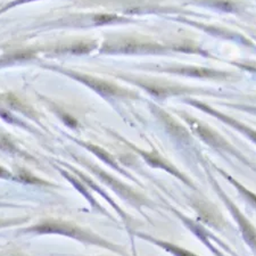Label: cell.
Returning a JSON list of instances; mask_svg holds the SVG:
<instances>
[{"label": "cell", "mask_w": 256, "mask_h": 256, "mask_svg": "<svg viewBox=\"0 0 256 256\" xmlns=\"http://www.w3.org/2000/svg\"><path fill=\"white\" fill-rule=\"evenodd\" d=\"M64 73L72 77L73 79H76L77 81H80L85 85H88L89 88H91L94 91L100 94H105V96H128V93L124 90L109 84L107 81L100 80V79L88 76V74L72 72V71H64Z\"/></svg>", "instance_id": "obj_5"}, {"label": "cell", "mask_w": 256, "mask_h": 256, "mask_svg": "<svg viewBox=\"0 0 256 256\" xmlns=\"http://www.w3.org/2000/svg\"><path fill=\"white\" fill-rule=\"evenodd\" d=\"M119 19H121V18L119 16H116V15L98 14L93 17V22L98 25H102V24H108V23L116 22V21H119Z\"/></svg>", "instance_id": "obj_19"}, {"label": "cell", "mask_w": 256, "mask_h": 256, "mask_svg": "<svg viewBox=\"0 0 256 256\" xmlns=\"http://www.w3.org/2000/svg\"><path fill=\"white\" fill-rule=\"evenodd\" d=\"M194 208L203 224H206V226L216 230H222L227 226L221 213L215 207L212 206V205L197 203L194 205Z\"/></svg>", "instance_id": "obj_6"}, {"label": "cell", "mask_w": 256, "mask_h": 256, "mask_svg": "<svg viewBox=\"0 0 256 256\" xmlns=\"http://www.w3.org/2000/svg\"><path fill=\"white\" fill-rule=\"evenodd\" d=\"M27 218H16V219H0V228H6L16 226V224L24 223Z\"/></svg>", "instance_id": "obj_20"}, {"label": "cell", "mask_w": 256, "mask_h": 256, "mask_svg": "<svg viewBox=\"0 0 256 256\" xmlns=\"http://www.w3.org/2000/svg\"><path fill=\"white\" fill-rule=\"evenodd\" d=\"M136 235L137 237H139L144 240H147V242L154 244V245H156L157 247L162 248V250L168 252V253L171 254L172 256H199L198 254L194 253V252H190L189 250H187V248L181 247L179 245H176V244L167 242V240L155 238L151 235H146V234H143V232H136Z\"/></svg>", "instance_id": "obj_9"}, {"label": "cell", "mask_w": 256, "mask_h": 256, "mask_svg": "<svg viewBox=\"0 0 256 256\" xmlns=\"http://www.w3.org/2000/svg\"><path fill=\"white\" fill-rule=\"evenodd\" d=\"M171 210H172L173 213H174L181 220V222H182L184 226H186L188 229L190 230L192 234H194L196 237L198 238L200 242H202L204 245L212 252V253L215 254L216 256H224L221 253V251H220V248L214 246V244H219L220 246L226 248V250H228V248L221 242V240L215 237V236L213 235V232H212L211 230L206 229L203 223L196 221V220H192L190 218H188V216L182 214L178 210H175V208H171Z\"/></svg>", "instance_id": "obj_4"}, {"label": "cell", "mask_w": 256, "mask_h": 256, "mask_svg": "<svg viewBox=\"0 0 256 256\" xmlns=\"http://www.w3.org/2000/svg\"><path fill=\"white\" fill-rule=\"evenodd\" d=\"M14 180L19 181V182L25 184H38V186H51L49 182L42 180L38 176H35L32 173L29 172L25 169H17L16 174L14 176Z\"/></svg>", "instance_id": "obj_14"}, {"label": "cell", "mask_w": 256, "mask_h": 256, "mask_svg": "<svg viewBox=\"0 0 256 256\" xmlns=\"http://www.w3.org/2000/svg\"><path fill=\"white\" fill-rule=\"evenodd\" d=\"M92 48H93L92 43L81 42V43H77V45L68 47V48H65V51H68V53H71V54L82 55V54H88Z\"/></svg>", "instance_id": "obj_18"}, {"label": "cell", "mask_w": 256, "mask_h": 256, "mask_svg": "<svg viewBox=\"0 0 256 256\" xmlns=\"http://www.w3.org/2000/svg\"><path fill=\"white\" fill-rule=\"evenodd\" d=\"M0 149L6 153H9L11 155H16V154H19L21 155L22 152L14 145L13 141H11L8 137L0 135Z\"/></svg>", "instance_id": "obj_17"}, {"label": "cell", "mask_w": 256, "mask_h": 256, "mask_svg": "<svg viewBox=\"0 0 256 256\" xmlns=\"http://www.w3.org/2000/svg\"><path fill=\"white\" fill-rule=\"evenodd\" d=\"M189 123L191 124L194 131L200 137V139H203L205 143L212 146V147L222 149V151H227L229 153H236L235 149L230 146V144H228L221 136H219L218 133L213 131V130L204 127V125L199 123H192L191 121H189Z\"/></svg>", "instance_id": "obj_7"}, {"label": "cell", "mask_w": 256, "mask_h": 256, "mask_svg": "<svg viewBox=\"0 0 256 256\" xmlns=\"http://www.w3.org/2000/svg\"><path fill=\"white\" fill-rule=\"evenodd\" d=\"M73 171H74V173H77V174L79 175V178H80V180L82 181V182L85 183L86 186L91 187L92 190L98 191V194H100V195L104 196V198H105L106 200H107V202H108L109 204H111L114 208H115L117 213H120L121 218H122V220H123V221L125 222V224H127V226H130V222H131V219H130V216H129L127 213H125V212L122 211V208H121V207L119 206V205H117L115 202H114V200L111 198V197H109L107 194H106V192H105L104 190H102L101 188L98 187L96 183L92 182L91 179H89L88 176H85V175L84 174V173H81L80 171H78V170H73Z\"/></svg>", "instance_id": "obj_11"}, {"label": "cell", "mask_w": 256, "mask_h": 256, "mask_svg": "<svg viewBox=\"0 0 256 256\" xmlns=\"http://www.w3.org/2000/svg\"><path fill=\"white\" fill-rule=\"evenodd\" d=\"M78 160L80 161V162H82V164L85 165V168L91 171L98 179H100L105 184H107L108 187H111L114 192H116V194L121 196L124 200H127L128 203L131 204L132 206H135L136 208H138V210H140L143 206L152 207V204L149 203L148 199H146L143 195L138 194V192L133 190L131 187L127 186V184L122 182V181L117 180L115 176L108 174L107 172L101 170L99 167L91 164L86 160L80 159V157H78Z\"/></svg>", "instance_id": "obj_2"}, {"label": "cell", "mask_w": 256, "mask_h": 256, "mask_svg": "<svg viewBox=\"0 0 256 256\" xmlns=\"http://www.w3.org/2000/svg\"><path fill=\"white\" fill-rule=\"evenodd\" d=\"M210 112L213 113L214 115H219L220 117H221V119H224V121L228 122V123H230L231 125H234V127L237 128L240 132L245 133V135H246L248 138H250V139H251L252 141H254V143L256 144V131H255V130L248 128V127H246V125L240 124V123H238L237 121H235V120H232V119H228V117H224L223 115H220V114L215 113L214 111H210Z\"/></svg>", "instance_id": "obj_16"}, {"label": "cell", "mask_w": 256, "mask_h": 256, "mask_svg": "<svg viewBox=\"0 0 256 256\" xmlns=\"http://www.w3.org/2000/svg\"><path fill=\"white\" fill-rule=\"evenodd\" d=\"M213 183L216 191H218L219 197L221 198L223 204L226 205V207L228 208V211H229V213L231 214L232 219L235 220L236 224H237L244 242L246 243V245H248V247L251 248L252 252L256 255V228L254 227V224L250 221V219H248L242 211L239 210L237 205H236L229 198V197L224 194V191H222L221 189L218 187V184H216L215 181H213Z\"/></svg>", "instance_id": "obj_3"}, {"label": "cell", "mask_w": 256, "mask_h": 256, "mask_svg": "<svg viewBox=\"0 0 256 256\" xmlns=\"http://www.w3.org/2000/svg\"><path fill=\"white\" fill-rule=\"evenodd\" d=\"M53 256H71V255H53Z\"/></svg>", "instance_id": "obj_25"}, {"label": "cell", "mask_w": 256, "mask_h": 256, "mask_svg": "<svg viewBox=\"0 0 256 256\" xmlns=\"http://www.w3.org/2000/svg\"><path fill=\"white\" fill-rule=\"evenodd\" d=\"M21 234H30V235H58L65 236V237L76 239L78 242L85 245H93L98 246L105 250H108L113 253L119 254L121 256H128L122 246L116 245V244L108 242L107 239L100 237L93 232H90L84 228L77 226V224L62 221V220L55 219H47L37 224H33L24 230L19 231Z\"/></svg>", "instance_id": "obj_1"}, {"label": "cell", "mask_w": 256, "mask_h": 256, "mask_svg": "<svg viewBox=\"0 0 256 256\" xmlns=\"http://www.w3.org/2000/svg\"><path fill=\"white\" fill-rule=\"evenodd\" d=\"M63 119H64V122L66 124L69 125L70 128H77V125H78V122L73 119V117H71V116H69V115H63Z\"/></svg>", "instance_id": "obj_21"}, {"label": "cell", "mask_w": 256, "mask_h": 256, "mask_svg": "<svg viewBox=\"0 0 256 256\" xmlns=\"http://www.w3.org/2000/svg\"><path fill=\"white\" fill-rule=\"evenodd\" d=\"M0 178L9 180V179H14V176L11 175V173L7 171L6 169H3V168L0 167Z\"/></svg>", "instance_id": "obj_22"}, {"label": "cell", "mask_w": 256, "mask_h": 256, "mask_svg": "<svg viewBox=\"0 0 256 256\" xmlns=\"http://www.w3.org/2000/svg\"><path fill=\"white\" fill-rule=\"evenodd\" d=\"M153 109H154V113H155L156 116L162 121L164 127L167 128L169 133H170L172 137L183 141L189 139V133L187 130L184 129L182 125H180L178 122L173 120L168 113H165L163 109H161L159 107H153Z\"/></svg>", "instance_id": "obj_10"}, {"label": "cell", "mask_w": 256, "mask_h": 256, "mask_svg": "<svg viewBox=\"0 0 256 256\" xmlns=\"http://www.w3.org/2000/svg\"><path fill=\"white\" fill-rule=\"evenodd\" d=\"M1 206L6 207V206H14V205H8V204H2V203H0V207H1Z\"/></svg>", "instance_id": "obj_24"}, {"label": "cell", "mask_w": 256, "mask_h": 256, "mask_svg": "<svg viewBox=\"0 0 256 256\" xmlns=\"http://www.w3.org/2000/svg\"><path fill=\"white\" fill-rule=\"evenodd\" d=\"M30 1H34V0H15L11 5H8L7 7H13V6L19 5V3H25V2H30Z\"/></svg>", "instance_id": "obj_23"}, {"label": "cell", "mask_w": 256, "mask_h": 256, "mask_svg": "<svg viewBox=\"0 0 256 256\" xmlns=\"http://www.w3.org/2000/svg\"><path fill=\"white\" fill-rule=\"evenodd\" d=\"M223 175L226 176V178L230 181L231 184H234V186L236 187V189H237V190H238L239 194L243 196V198L245 199L246 202L250 204L252 207H254L255 210H256V195L254 194V192H252L251 190H248L247 188L244 187L243 184L240 183V182H238L237 180H235L234 178H231V176H228L226 173H223Z\"/></svg>", "instance_id": "obj_15"}, {"label": "cell", "mask_w": 256, "mask_h": 256, "mask_svg": "<svg viewBox=\"0 0 256 256\" xmlns=\"http://www.w3.org/2000/svg\"><path fill=\"white\" fill-rule=\"evenodd\" d=\"M61 173H62L63 175L65 176L66 179H68L69 181H71V182H72L73 186H76V187H77L78 190L80 191L82 195H85V197L86 199L89 200V203L92 205V207L94 208V210H97L98 212H100V213H102V214L106 215V216H108V218H111V215H109V214L107 213V212H106V211L104 210V208H102V207L100 206V205L96 202V199H94L93 197H92V195L90 194L89 190H88V189L85 188V186L84 182H82L81 180H79V179H77V178H74L73 175H71L70 173H69V172H66V171L61 170Z\"/></svg>", "instance_id": "obj_12"}, {"label": "cell", "mask_w": 256, "mask_h": 256, "mask_svg": "<svg viewBox=\"0 0 256 256\" xmlns=\"http://www.w3.org/2000/svg\"><path fill=\"white\" fill-rule=\"evenodd\" d=\"M133 149H136L137 153H139L141 156H143V159L147 162L151 167L153 168H159V169H162V170L167 171L169 173H171L172 175H175L176 178L180 179L181 181H183L184 183H187L188 186H191L190 181H189L186 176H184L182 173L179 172L176 169L171 165L170 163L168 162V161H165L162 156L159 155V154L153 152V153H147V152H144V151H140V149H137L136 147H132Z\"/></svg>", "instance_id": "obj_8"}, {"label": "cell", "mask_w": 256, "mask_h": 256, "mask_svg": "<svg viewBox=\"0 0 256 256\" xmlns=\"http://www.w3.org/2000/svg\"><path fill=\"white\" fill-rule=\"evenodd\" d=\"M78 144H80V145L84 146L85 149H88L89 152H91L92 154H94V155H96L98 159H100L101 161H104L106 164L111 165V167L113 169H115L116 171L124 173V171L122 170V169L119 167V165H117L115 159H114V157L107 151H105L104 148H101V147H99V146L93 145V144L84 143V141H78Z\"/></svg>", "instance_id": "obj_13"}]
</instances>
